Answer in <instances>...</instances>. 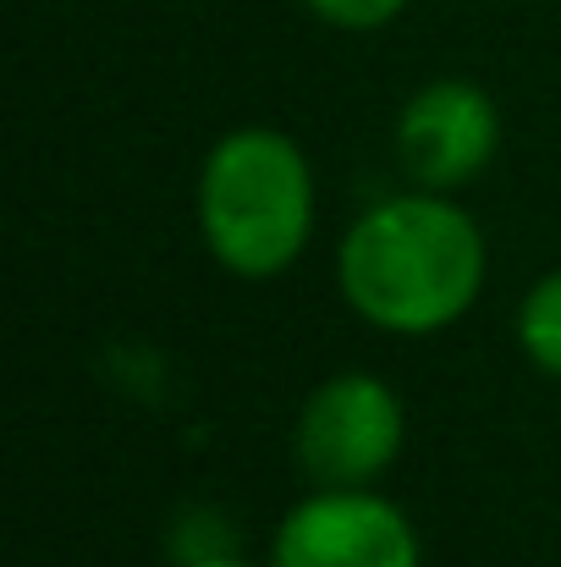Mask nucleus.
<instances>
[{
	"instance_id": "1",
	"label": "nucleus",
	"mask_w": 561,
	"mask_h": 567,
	"mask_svg": "<svg viewBox=\"0 0 561 567\" xmlns=\"http://www.w3.org/2000/svg\"><path fill=\"white\" fill-rule=\"evenodd\" d=\"M485 276L490 248L479 220L435 188L370 204L336 248L342 303L391 337H435L457 326L479 303Z\"/></svg>"
},
{
	"instance_id": "2",
	"label": "nucleus",
	"mask_w": 561,
	"mask_h": 567,
	"mask_svg": "<svg viewBox=\"0 0 561 567\" xmlns=\"http://www.w3.org/2000/svg\"><path fill=\"white\" fill-rule=\"evenodd\" d=\"M198 237L209 259L242 281L292 270L314 237V166L276 127H231L198 166Z\"/></svg>"
},
{
	"instance_id": "3",
	"label": "nucleus",
	"mask_w": 561,
	"mask_h": 567,
	"mask_svg": "<svg viewBox=\"0 0 561 567\" xmlns=\"http://www.w3.org/2000/svg\"><path fill=\"white\" fill-rule=\"evenodd\" d=\"M407 446V408L391 380L342 370L320 380L292 424V457L314 485H380Z\"/></svg>"
},
{
	"instance_id": "4",
	"label": "nucleus",
	"mask_w": 561,
	"mask_h": 567,
	"mask_svg": "<svg viewBox=\"0 0 561 567\" xmlns=\"http://www.w3.org/2000/svg\"><path fill=\"white\" fill-rule=\"evenodd\" d=\"M413 518L374 485H314L276 524L270 567H418Z\"/></svg>"
},
{
	"instance_id": "5",
	"label": "nucleus",
	"mask_w": 561,
	"mask_h": 567,
	"mask_svg": "<svg viewBox=\"0 0 561 567\" xmlns=\"http://www.w3.org/2000/svg\"><path fill=\"white\" fill-rule=\"evenodd\" d=\"M501 150V111L468 78H435L413 89L396 116V161L418 188L451 193L490 172Z\"/></svg>"
},
{
	"instance_id": "6",
	"label": "nucleus",
	"mask_w": 561,
	"mask_h": 567,
	"mask_svg": "<svg viewBox=\"0 0 561 567\" xmlns=\"http://www.w3.org/2000/svg\"><path fill=\"white\" fill-rule=\"evenodd\" d=\"M518 348L540 375L561 380V270L540 276L518 303Z\"/></svg>"
},
{
	"instance_id": "7",
	"label": "nucleus",
	"mask_w": 561,
	"mask_h": 567,
	"mask_svg": "<svg viewBox=\"0 0 561 567\" xmlns=\"http://www.w3.org/2000/svg\"><path fill=\"white\" fill-rule=\"evenodd\" d=\"M320 22L331 28H347V33H374L385 22H396L407 11V0H303Z\"/></svg>"
},
{
	"instance_id": "8",
	"label": "nucleus",
	"mask_w": 561,
	"mask_h": 567,
	"mask_svg": "<svg viewBox=\"0 0 561 567\" xmlns=\"http://www.w3.org/2000/svg\"><path fill=\"white\" fill-rule=\"evenodd\" d=\"M187 567H259V563H248V557H226V551H209V557H193Z\"/></svg>"
}]
</instances>
